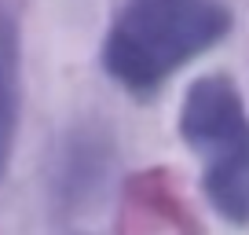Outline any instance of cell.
<instances>
[{
    "instance_id": "cell-1",
    "label": "cell",
    "mask_w": 249,
    "mask_h": 235,
    "mask_svg": "<svg viewBox=\"0 0 249 235\" xmlns=\"http://www.w3.org/2000/svg\"><path fill=\"white\" fill-rule=\"evenodd\" d=\"M224 0H128L103 37V70L128 96L150 99L187 63L231 33Z\"/></svg>"
},
{
    "instance_id": "cell-2",
    "label": "cell",
    "mask_w": 249,
    "mask_h": 235,
    "mask_svg": "<svg viewBox=\"0 0 249 235\" xmlns=\"http://www.w3.org/2000/svg\"><path fill=\"white\" fill-rule=\"evenodd\" d=\"M179 140L202 158V191L234 228H249V110L227 74L191 81L179 103Z\"/></svg>"
},
{
    "instance_id": "cell-3",
    "label": "cell",
    "mask_w": 249,
    "mask_h": 235,
    "mask_svg": "<svg viewBox=\"0 0 249 235\" xmlns=\"http://www.w3.org/2000/svg\"><path fill=\"white\" fill-rule=\"evenodd\" d=\"M18 107H22V48L18 26L8 11H0V184L8 176L18 136Z\"/></svg>"
},
{
    "instance_id": "cell-4",
    "label": "cell",
    "mask_w": 249,
    "mask_h": 235,
    "mask_svg": "<svg viewBox=\"0 0 249 235\" xmlns=\"http://www.w3.org/2000/svg\"><path fill=\"white\" fill-rule=\"evenodd\" d=\"M77 235H85V232H77Z\"/></svg>"
}]
</instances>
